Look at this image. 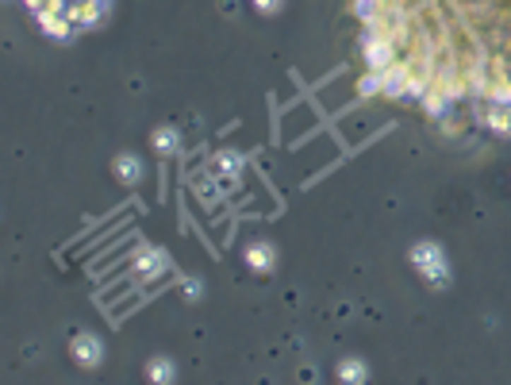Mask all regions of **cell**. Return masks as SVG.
<instances>
[{
    "label": "cell",
    "instance_id": "6da1fadb",
    "mask_svg": "<svg viewBox=\"0 0 511 385\" xmlns=\"http://www.w3.org/2000/svg\"><path fill=\"white\" fill-rule=\"evenodd\" d=\"M361 58H365L369 69H384L400 58V50H396V42L384 39V35H361Z\"/></svg>",
    "mask_w": 511,
    "mask_h": 385
},
{
    "label": "cell",
    "instance_id": "7a4b0ae2",
    "mask_svg": "<svg viewBox=\"0 0 511 385\" xmlns=\"http://www.w3.org/2000/svg\"><path fill=\"white\" fill-rule=\"evenodd\" d=\"M39 23H42V31L47 35H54V39H66V35H74V20H69V8H66V0H47V8H39Z\"/></svg>",
    "mask_w": 511,
    "mask_h": 385
},
{
    "label": "cell",
    "instance_id": "3957f363",
    "mask_svg": "<svg viewBox=\"0 0 511 385\" xmlns=\"http://www.w3.org/2000/svg\"><path fill=\"white\" fill-rule=\"evenodd\" d=\"M66 8H69L74 28H93V23L104 16V0H69Z\"/></svg>",
    "mask_w": 511,
    "mask_h": 385
},
{
    "label": "cell",
    "instance_id": "277c9868",
    "mask_svg": "<svg viewBox=\"0 0 511 385\" xmlns=\"http://www.w3.org/2000/svg\"><path fill=\"white\" fill-rule=\"evenodd\" d=\"M481 120L488 124L492 131H500V135H511V104H500V100H484V112Z\"/></svg>",
    "mask_w": 511,
    "mask_h": 385
},
{
    "label": "cell",
    "instance_id": "5b68a950",
    "mask_svg": "<svg viewBox=\"0 0 511 385\" xmlns=\"http://www.w3.org/2000/svg\"><path fill=\"white\" fill-rule=\"evenodd\" d=\"M419 104H423V112H427V116H446L454 100H450V96H442V93H435V89H430V93L423 96Z\"/></svg>",
    "mask_w": 511,
    "mask_h": 385
},
{
    "label": "cell",
    "instance_id": "8992f818",
    "mask_svg": "<svg viewBox=\"0 0 511 385\" xmlns=\"http://www.w3.org/2000/svg\"><path fill=\"white\" fill-rule=\"evenodd\" d=\"M377 93H381V69H369L361 77V96H377Z\"/></svg>",
    "mask_w": 511,
    "mask_h": 385
},
{
    "label": "cell",
    "instance_id": "52a82bcc",
    "mask_svg": "<svg viewBox=\"0 0 511 385\" xmlns=\"http://www.w3.org/2000/svg\"><path fill=\"white\" fill-rule=\"evenodd\" d=\"M74 351H77V355H81V358H85V362H93V358H96V355H100V347H96V339H89V335H81V339H77V347H74Z\"/></svg>",
    "mask_w": 511,
    "mask_h": 385
},
{
    "label": "cell",
    "instance_id": "ba28073f",
    "mask_svg": "<svg viewBox=\"0 0 511 385\" xmlns=\"http://www.w3.org/2000/svg\"><path fill=\"white\" fill-rule=\"evenodd\" d=\"M250 262H254L258 270H266V266H269V251H266V247H254V251H250Z\"/></svg>",
    "mask_w": 511,
    "mask_h": 385
},
{
    "label": "cell",
    "instance_id": "9c48e42d",
    "mask_svg": "<svg viewBox=\"0 0 511 385\" xmlns=\"http://www.w3.org/2000/svg\"><path fill=\"white\" fill-rule=\"evenodd\" d=\"M158 143H162V151H173V131H162V135H158Z\"/></svg>",
    "mask_w": 511,
    "mask_h": 385
},
{
    "label": "cell",
    "instance_id": "30bf717a",
    "mask_svg": "<svg viewBox=\"0 0 511 385\" xmlns=\"http://www.w3.org/2000/svg\"><path fill=\"white\" fill-rule=\"evenodd\" d=\"M342 378H350V381H358V378H361V366H346V370H342Z\"/></svg>",
    "mask_w": 511,
    "mask_h": 385
},
{
    "label": "cell",
    "instance_id": "8fae6325",
    "mask_svg": "<svg viewBox=\"0 0 511 385\" xmlns=\"http://www.w3.org/2000/svg\"><path fill=\"white\" fill-rule=\"evenodd\" d=\"M254 4H258V8H262V12H273V8H277V4H281V0H254Z\"/></svg>",
    "mask_w": 511,
    "mask_h": 385
}]
</instances>
